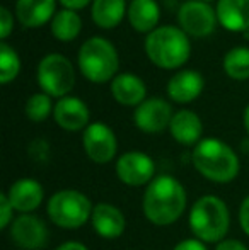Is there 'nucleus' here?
<instances>
[{
	"label": "nucleus",
	"mask_w": 249,
	"mask_h": 250,
	"mask_svg": "<svg viewBox=\"0 0 249 250\" xmlns=\"http://www.w3.org/2000/svg\"><path fill=\"white\" fill-rule=\"evenodd\" d=\"M82 145L87 157L96 164H108L114 158L118 142L113 129L104 123H91L82 135Z\"/></svg>",
	"instance_id": "10"
},
{
	"label": "nucleus",
	"mask_w": 249,
	"mask_h": 250,
	"mask_svg": "<svg viewBox=\"0 0 249 250\" xmlns=\"http://www.w3.org/2000/svg\"><path fill=\"white\" fill-rule=\"evenodd\" d=\"M169 131L171 136L178 143H181V145L196 146L202 142V135H203L202 119L198 118L196 112L189 111V109H181L171 119Z\"/></svg>",
	"instance_id": "17"
},
{
	"label": "nucleus",
	"mask_w": 249,
	"mask_h": 250,
	"mask_svg": "<svg viewBox=\"0 0 249 250\" xmlns=\"http://www.w3.org/2000/svg\"><path fill=\"white\" fill-rule=\"evenodd\" d=\"M215 250H248V247L241 240H236V238H226V240L217 244Z\"/></svg>",
	"instance_id": "31"
},
{
	"label": "nucleus",
	"mask_w": 249,
	"mask_h": 250,
	"mask_svg": "<svg viewBox=\"0 0 249 250\" xmlns=\"http://www.w3.org/2000/svg\"><path fill=\"white\" fill-rule=\"evenodd\" d=\"M12 26H14V17L10 14V10L7 7H0V36H2V40H5L10 34Z\"/></svg>",
	"instance_id": "28"
},
{
	"label": "nucleus",
	"mask_w": 249,
	"mask_h": 250,
	"mask_svg": "<svg viewBox=\"0 0 249 250\" xmlns=\"http://www.w3.org/2000/svg\"><path fill=\"white\" fill-rule=\"evenodd\" d=\"M79 68L87 80L94 83H104L110 79H114L118 72L120 58L113 43L101 36L89 38L84 41L79 50Z\"/></svg>",
	"instance_id": "5"
},
{
	"label": "nucleus",
	"mask_w": 249,
	"mask_h": 250,
	"mask_svg": "<svg viewBox=\"0 0 249 250\" xmlns=\"http://www.w3.org/2000/svg\"><path fill=\"white\" fill-rule=\"evenodd\" d=\"M21 70V60L12 46L2 41L0 43V82L9 83L17 77Z\"/></svg>",
	"instance_id": "25"
},
{
	"label": "nucleus",
	"mask_w": 249,
	"mask_h": 250,
	"mask_svg": "<svg viewBox=\"0 0 249 250\" xmlns=\"http://www.w3.org/2000/svg\"><path fill=\"white\" fill-rule=\"evenodd\" d=\"M159 5L156 0H132L128 7V19L138 33H152L159 22Z\"/></svg>",
	"instance_id": "21"
},
{
	"label": "nucleus",
	"mask_w": 249,
	"mask_h": 250,
	"mask_svg": "<svg viewBox=\"0 0 249 250\" xmlns=\"http://www.w3.org/2000/svg\"><path fill=\"white\" fill-rule=\"evenodd\" d=\"M202 2H208V0H202Z\"/></svg>",
	"instance_id": "35"
},
{
	"label": "nucleus",
	"mask_w": 249,
	"mask_h": 250,
	"mask_svg": "<svg viewBox=\"0 0 249 250\" xmlns=\"http://www.w3.org/2000/svg\"><path fill=\"white\" fill-rule=\"evenodd\" d=\"M55 250H89L84 244L80 242H75V240H68V242H63L62 245H58Z\"/></svg>",
	"instance_id": "32"
},
{
	"label": "nucleus",
	"mask_w": 249,
	"mask_h": 250,
	"mask_svg": "<svg viewBox=\"0 0 249 250\" xmlns=\"http://www.w3.org/2000/svg\"><path fill=\"white\" fill-rule=\"evenodd\" d=\"M173 250H206V247L198 238H186V240L176 244V247Z\"/></svg>",
	"instance_id": "30"
},
{
	"label": "nucleus",
	"mask_w": 249,
	"mask_h": 250,
	"mask_svg": "<svg viewBox=\"0 0 249 250\" xmlns=\"http://www.w3.org/2000/svg\"><path fill=\"white\" fill-rule=\"evenodd\" d=\"M12 213H14V208L10 204L9 198H7V192H2L0 194V228L5 230L7 227L12 225Z\"/></svg>",
	"instance_id": "27"
},
{
	"label": "nucleus",
	"mask_w": 249,
	"mask_h": 250,
	"mask_svg": "<svg viewBox=\"0 0 249 250\" xmlns=\"http://www.w3.org/2000/svg\"><path fill=\"white\" fill-rule=\"evenodd\" d=\"M230 227L227 204L217 196H203L189 211V228L203 244H219L226 240Z\"/></svg>",
	"instance_id": "3"
},
{
	"label": "nucleus",
	"mask_w": 249,
	"mask_h": 250,
	"mask_svg": "<svg viewBox=\"0 0 249 250\" xmlns=\"http://www.w3.org/2000/svg\"><path fill=\"white\" fill-rule=\"evenodd\" d=\"M82 29V21L75 10L63 9L55 14L51 19V33L60 41H72L79 36Z\"/></svg>",
	"instance_id": "23"
},
{
	"label": "nucleus",
	"mask_w": 249,
	"mask_h": 250,
	"mask_svg": "<svg viewBox=\"0 0 249 250\" xmlns=\"http://www.w3.org/2000/svg\"><path fill=\"white\" fill-rule=\"evenodd\" d=\"M91 223H92L96 233L106 240L120 238L126 228L125 214L121 213L120 208L110 203H99L94 206Z\"/></svg>",
	"instance_id": "14"
},
{
	"label": "nucleus",
	"mask_w": 249,
	"mask_h": 250,
	"mask_svg": "<svg viewBox=\"0 0 249 250\" xmlns=\"http://www.w3.org/2000/svg\"><path fill=\"white\" fill-rule=\"evenodd\" d=\"M126 12L125 0H94L91 16L92 21L103 29L116 27Z\"/></svg>",
	"instance_id": "22"
},
{
	"label": "nucleus",
	"mask_w": 249,
	"mask_h": 250,
	"mask_svg": "<svg viewBox=\"0 0 249 250\" xmlns=\"http://www.w3.org/2000/svg\"><path fill=\"white\" fill-rule=\"evenodd\" d=\"M55 0H17L16 16L24 27H40L55 17Z\"/></svg>",
	"instance_id": "18"
},
{
	"label": "nucleus",
	"mask_w": 249,
	"mask_h": 250,
	"mask_svg": "<svg viewBox=\"0 0 249 250\" xmlns=\"http://www.w3.org/2000/svg\"><path fill=\"white\" fill-rule=\"evenodd\" d=\"M195 168L215 184H229L239 174V157L227 143L217 138H205L191 155Z\"/></svg>",
	"instance_id": "2"
},
{
	"label": "nucleus",
	"mask_w": 249,
	"mask_h": 250,
	"mask_svg": "<svg viewBox=\"0 0 249 250\" xmlns=\"http://www.w3.org/2000/svg\"><path fill=\"white\" fill-rule=\"evenodd\" d=\"M186 191L173 175H157L145 189L142 208L145 218L157 227H169L186 209Z\"/></svg>",
	"instance_id": "1"
},
{
	"label": "nucleus",
	"mask_w": 249,
	"mask_h": 250,
	"mask_svg": "<svg viewBox=\"0 0 249 250\" xmlns=\"http://www.w3.org/2000/svg\"><path fill=\"white\" fill-rule=\"evenodd\" d=\"M217 12L202 0H188L180 7L178 22L181 29L193 38H205L217 26Z\"/></svg>",
	"instance_id": "8"
},
{
	"label": "nucleus",
	"mask_w": 249,
	"mask_h": 250,
	"mask_svg": "<svg viewBox=\"0 0 249 250\" xmlns=\"http://www.w3.org/2000/svg\"><path fill=\"white\" fill-rule=\"evenodd\" d=\"M224 68L234 80L249 79V48L237 46L227 51V55L224 56Z\"/></svg>",
	"instance_id": "24"
},
{
	"label": "nucleus",
	"mask_w": 249,
	"mask_h": 250,
	"mask_svg": "<svg viewBox=\"0 0 249 250\" xmlns=\"http://www.w3.org/2000/svg\"><path fill=\"white\" fill-rule=\"evenodd\" d=\"M38 83L45 94L50 97H67V94L73 89L75 72L65 56L51 53L46 55L38 65Z\"/></svg>",
	"instance_id": "7"
},
{
	"label": "nucleus",
	"mask_w": 249,
	"mask_h": 250,
	"mask_svg": "<svg viewBox=\"0 0 249 250\" xmlns=\"http://www.w3.org/2000/svg\"><path fill=\"white\" fill-rule=\"evenodd\" d=\"M205 87V79L196 70H181L174 77H171L167 83V94L174 102H186L195 101L202 94Z\"/></svg>",
	"instance_id": "16"
},
{
	"label": "nucleus",
	"mask_w": 249,
	"mask_h": 250,
	"mask_svg": "<svg viewBox=\"0 0 249 250\" xmlns=\"http://www.w3.org/2000/svg\"><path fill=\"white\" fill-rule=\"evenodd\" d=\"M10 238L23 250H40L48 242V228L36 214H21L10 225Z\"/></svg>",
	"instance_id": "11"
},
{
	"label": "nucleus",
	"mask_w": 249,
	"mask_h": 250,
	"mask_svg": "<svg viewBox=\"0 0 249 250\" xmlns=\"http://www.w3.org/2000/svg\"><path fill=\"white\" fill-rule=\"evenodd\" d=\"M92 209L91 199L77 189H62L55 192L46 206L50 220L67 230H75L91 221Z\"/></svg>",
	"instance_id": "6"
},
{
	"label": "nucleus",
	"mask_w": 249,
	"mask_h": 250,
	"mask_svg": "<svg viewBox=\"0 0 249 250\" xmlns=\"http://www.w3.org/2000/svg\"><path fill=\"white\" fill-rule=\"evenodd\" d=\"M244 128H246V131L249 135V105L244 109Z\"/></svg>",
	"instance_id": "34"
},
{
	"label": "nucleus",
	"mask_w": 249,
	"mask_h": 250,
	"mask_svg": "<svg viewBox=\"0 0 249 250\" xmlns=\"http://www.w3.org/2000/svg\"><path fill=\"white\" fill-rule=\"evenodd\" d=\"M156 164L143 151H126L116 162V175L130 188L149 186L154 181Z\"/></svg>",
	"instance_id": "9"
},
{
	"label": "nucleus",
	"mask_w": 249,
	"mask_h": 250,
	"mask_svg": "<svg viewBox=\"0 0 249 250\" xmlns=\"http://www.w3.org/2000/svg\"><path fill=\"white\" fill-rule=\"evenodd\" d=\"M215 12L227 31L241 33L249 29V0H219Z\"/></svg>",
	"instance_id": "19"
},
{
	"label": "nucleus",
	"mask_w": 249,
	"mask_h": 250,
	"mask_svg": "<svg viewBox=\"0 0 249 250\" xmlns=\"http://www.w3.org/2000/svg\"><path fill=\"white\" fill-rule=\"evenodd\" d=\"M111 94L123 105H140L145 101V83L133 73H120L111 80Z\"/></svg>",
	"instance_id": "20"
},
{
	"label": "nucleus",
	"mask_w": 249,
	"mask_h": 250,
	"mask_svg": "<svg viewBox=\"0 0 249 250\" xmlns=\"http://www.w3.org/2000/svg\"><path fill=\"white\" fill-rule=\"evenodd\" d=\"M60 2L63 3V7H65V9L77 10V9H82V7H86L91 0H60Z\"/></svg>",
	"instance_id": "33"
},
{
	"label": "nucleus",
	"mask_w": 249,
	"mask_h": 250,
	"mask_svg": "<svg viewBox=\"0 0 249 250\" xmlns=\"http://www.w3.org/2000/svg\"><path fill=\"white\" fill-rule=\"evenodd\" d=\"M51 97L45 92H38L27 99L26 102V116L34 123H41L53 112Z\"/></svg>",
	"instance_id": "26"
},
{
	"label": "nucleus",
	"mask_w": 249,
	"mask_h": 250,
	"mask_svg": "<svg viewBox=\"0 0 249 250\" xmlns=\"http://www.w3.org/2000/svg\"><path fill=\"white\" fill-rule=\"evenodd\" d=\"M7 198L12 204L14 211H19L21 214H29L41 206L45 191L36 179L24 177L10 186L7 191Z\"/></svg>",
	"instance_id": "13"
},
{
	"label": "nucleus",
	"mask_w": 249,
	"mask_h": 250,
	"mask_svg": "<svg viewBox=\"0 0 249 250\" xmlns=\"http://www.w3.org/2000/svg\"><path fill=\"white\" fill-rule=\"evenodd\" d=\"M145 53L159 68L173 70L188 62L191 44L183 29L176 26H160L145 38Z\"/></svg>",
	"instance_id": "4"
},
{
	"label": "nucleus",
	"mask_w": 249,
	"mask_h": 250,
	"mask_svg": "<svg viewBox=\"0 0 249 250\" xmlns=\"http://www.w3.org/2000/svg\"><path fill=\"white\" fill-rule=\"evenodd\" d=\"M173 109L169 102L159 97H150L145 99L140 105H136L133 112V121L136 128L143 133H160L166 128H169L171 119H173Z\"/></svg>",
	"instance_id": "12"
},
{
	"label": "nucleus",
	"mask_w": 249,
	"mask_h": 250,
	"mask_svg": "<svg viewBox=\"0 0 249 250\" xmlns=\"http://www.w3.org/2000/svg\"><path fill=\"white\" fill-rule=\"evenodd\" d=\"M239 223L241 228L246 235H249V196L244 198V201L241 203L239 208Z\"/></svg>",
	"instance_id": "29"
},
{
	"label": "nucleus",
	"mask_w": 249,
	"mask_h": 250,
	"mask_svg": "<svg viewBox=\"0 0 249 250\" xmlns=\"http://www.w3.org/2000/svg\"><path fill=\"white\" fill-rule=\"evenodd\" d=\"M55 121L67 131H80L89 126V109L79 97H62L53 109Z\"/></svg>",
	"instance_id": "15"
}]
</instances>
